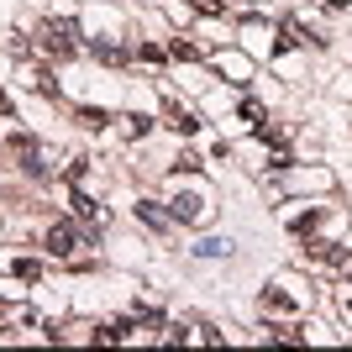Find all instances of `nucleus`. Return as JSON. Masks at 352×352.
Masks as SVG:
<instances>
[{
	"instance_id": "obj_1",
	"label": "nucleus",
	"mask_w": 352,
	"mask_h": 352,
	"mask_svg": "<svg viewBox=\"0 0 352 352\" xmlns=\"http://www.w3.org/2000/svg\"><path fill=\"white\" fill-rule=\"evenodd\" d=\"M37 37H43V53H53V58H69L74 47V37H79V32H74V21H43V32H37Z\"/></svg>"
},
{
	"instance_id": "obj_2",
	"label": "nucleus",
	"mask_w": 352,
	"mask_h": 352,
	"mask_svg": "<svg viewBox=\"0 0 352 352\" xmlns=\"http://www.w3.org/2000/svg\"><path fill=\"white\" fill-rule=\"evenodd\" d=\"M300 263H316V268H331V263H337V268H352V252L347 248H331V242H305V248H300Z\"/></svg>"
},
{
	"instance_id": "obj_3",
	"label": "nucleus",
	"mask_w": 352,
	"mask_h": 352,
	"mask_svg": "<svg viewBox=\"0 0 352 352\" xmlns=\"http://www.w3.org/2000/svg\"><path fill=\"white\" fill-rule=\"evenodd\" d=\"M200 216H206L200 195H174V221H200Z\"/></svg>"
},
{
	"instance_id": "obj_4",
	"label": "nucleus",
	"mask_w": 352,
	"mask_h": 352,
	"mask_svg": "<svg viewBox=\"0 0 352 352\" xmlns=\"http://www.w3.org/2000/svg\"><path fill=\"white\" fill-rule=\"evenodd\" d=\"M47 252H53V258L74 252V226H53V232H47Z\"/></svg>"
},
{
	"instance_id": "obj_5",
	"label": "nucleus",
	"mask_w": 352,
	"mask_h": 352,
	"mask_svg": "<svg viewBox=\"0 0 352 352\" xmlns=\"http://www.w3.org/2000/svg\"><path fill=\"white\" fill-rule=\"evenodd\" d=\"M168 126H174V132H200V121H195V111H184V105H168Z\"/></svg>"
},
{
	"instance_id": "obj_6",
	"label": "nucleus",
	"mask_w": 352,
	"mask_h": 352,
	"mask_svg": "<svg viewBox=\"0 0 352 352\" xmlns=\"http://www.w3.org/2000/svg\"><path fill=\"white\" fill-rule=\"evenodd\" d=\"M79 121H85L89 132H100V126H105V121H111V116H105V111H89V105H85V111H79Z\"/></svg>"
},
{
	"instance_id": "obj_7",
	"label": "nucleus",
	"mask_w": 352,
	"mask_h": 352,
	"mask_svg": "<svg viewBox=\"0 0 352 352\" xmlns=\"http://www.w3.org/2000/svg\"><path fill=\"white\" fill-rule=\"evenodd\" d=\"M137 216H142V221H147V226H163V210H158V206H153V200H142V206H137Z\"/></svg>"
},
{
	"instance_id": "obj_8",
	"label": "nucleus",
	"mask_w": 352,
	"mask_h": 352,
	"mask_svg": "<svg viewBox=\"0 0 352 352\" xmlns=\"http://www.w3.org/2000/svg\"><path fill=\"white\" fill-rule=\"evenodd\" d=\"M74 210H79L85 221H95V216H100V206H95V200H85V195H74Z\"/></svg>"
},
{
	"instance_id": "obj_9",
	"label": "nucleus",
	"mask_w": 352,
	"mask_h": 352,
	"mask_svg": "<svg viewBox=\"0 0 352 352\" xmlns=\"http://www.w3.org/2000/svg\"><path fill=\"white\" fill-rule=\"evenodd\" d=\"M316 221H321V210H310V216H294V232H300V236L316 232Z\"/></svg>"
},
{
	"instance_id": "obj_10",
	"label": "nucleus",
	"mask_w": 352,
	"mask_h": 352,
	"mask_svg": "<svg viewBox=\"0 0 352 352\" xmlns=\"http://www.w3.org/2000/svg\"><path fill=\"white\" fill-rule=\"evenodd\" d=\"M168 53H174V58H200V47H195V43H184V37H179V43L168 47Z\"/></svg>"
},
{
	"instance_id": "obj_11",
	"label": "nucleus",
	"mask_w": 352,
	"mask_h": 352,
	"mask_svg": "<svg viewBox=\"0 0 352 352\" xmlns=\"http://www.w3.org/2000/svg\"><path fill=\"white\" fill-rule=\"evenodd\" d=\"M37 274H43V268L32 263V258H21V263H16V279H27V284H32V279H37Z\"/></svg>"
},
{
	"instance_id": "obj_12",
	"label": "nucleus",
	"mask_w": 352,
	"mask_h": 352,
	"mask_svg": "<svg viewBox=\"0 0 352 352\" xmlns=\"http://www.w3.org/2000/svg\"><path fill=\"white\" fill-rule=\"evenodd\" d=\"M195 11L200 16H226V6H221V0H195Z\"/></svg>"
},
{
	"instance_id": "obj_13",
	"label": "nucleus",
	"mask_w": 352,
	"mask_h": 352,
	"mask_svg": "<svg viewBox=\"0 0 352 352\" xmlns=\"http://www.w3.org/2000/svg\"><path fill=\"white\" fill-rule=\"evenodd\" d=\"M326 6H331V11H342V6H347V0H326Z\"/></svg>"
},
{
	"instance_id": "obj_14",
	"label": "nucleus",
	"mask_w": 352,
	"mask_h": 352,
	"mask_svg": "<svg viewBox=\"0 0 352 352\" xmlns=\"http://www.w3.org/2000/svg\"><path fill=\"white\" fill-rule=\"evenodd\" d=\"M6 111H11V100H6V95H0V116H6Z\"/></svg>"
},
{
	"instance_id": "obj_15",
	"label": "nucleus",
	"mask_w": 352,
	"mask_h": 352,
	"mask_svg": "<svg viewBox=\"0 0 352 352\" xmlns=\"http://www.w3.org/2000/svg\"><path fill=\"white\" fill-rule=\"evenodd\" d=\"M347 316H352V300H347Z\"/></svg>"
}]
</instances>
